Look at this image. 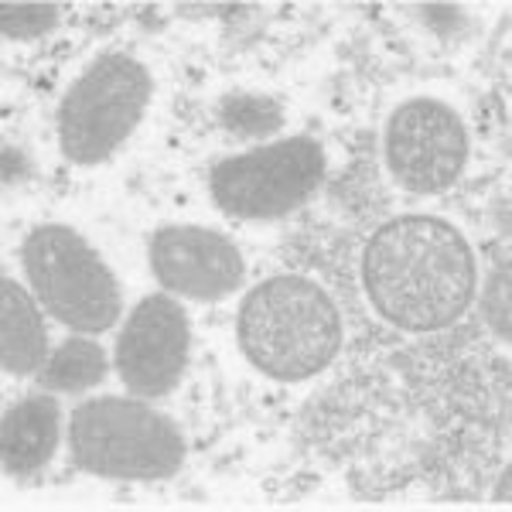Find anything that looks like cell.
<instances>
[{"label":"cell","instance_id":"cell-13","mask_svg":"<svg viewBox=\"0 0 512 512\" xmlns=\"http://www.w3.org/2000/svg\"><path fill=\"white\" fill-rule=\"evenodd\" d=\"M219 120L229 134H236L243 140H256V137H267L284 127V106L270 96L239 93V96L222 99Z\"/></svg>","mask_w":512,"mask_h":512},{"label":"cell","instance_id":"cell-5","mask_svg":"<svg viewBox=\"0 0 512 512\" xmlns=\"http://www.w3.org/2000/svg\"><path fill=\"white\" fill-rule=\"evenodd\" d=\"M151 103V76L130 55H103L72 82L59 106V147L76 164H99L130 137Z\"/></svg>","mask_w":512,"mask_h":512},{"label":"cell","instance_id":"cell-1","mask_svg":"<svg viewBox=\"0 0 512 512\" xmlns=\"http://www.w3.org/2000/svg\"><path fill=\"white\" fill-rule=\"evenodd\" d=\"M373 308L403 332H437L468 311L478 263L468 239L444 219L400 216L376 229L362 253Z\"/></svg>","mask_w":512,"mask_h":512},{"label":"cell","instance_id":"cell-10","mask_svg":"<svg viewBox=\"0 0 512 512\" xmlns=\"http://www.w3.org/2000/svg\"><path fill=\"white\" fill-rule=\"evenodd\" d=\"M62 437V407L55 396L31 393L4 414L0 431V454L7 475H31L59 448Z\"/></svg>","mask_w":512,"mask_h":512},{"label":"cell","instance_id":"cell-3","mask_svg":"<svg viewBox=\"0 0 512 512\" xmlns=\"http://www.w3.org/2000/svg\"><path fill=\"white\" fill-rule=\"evenodd\" d=\"M69 448L82 472L123 482H161L185 461V441L144 400L96 396L72 410Z\"/></svg>","mask_w":512,"mask_h":512},{"label":"cell","instance_id":"cell-12","mask_svg":"<svg viewBox=\"0 0 512 512\" xmlns=\"http://www.w3.org/2000/svg\"><path fill=\"white\" fill-rule=\"evenodd\" d=\"M103 376H106V355L93 338H69L38 369V383L45 390H59V393L89 390V386L103 383Z\"/></svg>","mask_w":512,"mask_h":512},{"label":"cell","instance_id":"cell-4","mask_svg":"<svg viewBox=\"0 0 512 512\" xmlns=\"http://www.w3.org/2000/svg\"><path fill=\"white\" fill-rule=\"evenodd\" d=\"M24 274L38 304L72 332L99 335L117 325L123 294L93 246L69 226H38L24 239Z\"/></svg>","mask_w":512,"mask_h":512},{"label":"cell","instance_id":"cell-8","mask_svg":"<svg viewBox=\"0 0 512 512\" xmlns=\"http://www.w3.org/2000/svg\"><path fill=\"white\" fill-rule=\"evenodd\" d=\"M188 362V318L178 301L151 294L130 311L117 338V369L130 393L164 396Z\"/></svg>","mask_w":512,"mask_h":512},{"label":"cell","instance_id":"cell-6","mask_svg":"<svg viewBox=\"0 0 512 512\" xmlns=\"http://www.w3.org/2000/svg\"><path fill=\"white\" fill-rule=\"evenodd\" d=\"M325 178V151L311 137L236 154L212 171V198L239 219H280L301 209Z\"/></svg>","mask_w":512,"mask_h":512},{"label":"cell","instance_id":"cell-11","mask_svg":"<svg viewBox=\"0 0 512 512\" xmlns=\"http://www.w3.org/2000/svg\"><path fill=\"white\" fill-rule=\"evenodd\" d=\"M48 359L45 321L38 304L11 277L0 280V366L14 376H31Z\"/></svg>","mask_w":512,"mask_h":512},{"label":"cell","instance_id":"cell-2","mask_svg":"<svg viewBox=\"0 0 512 512\" xmlns=\"http://www.w3.org/2000/svg\"><path fill=\"white\" fill-rule=\"evenodd\" d=\"M239 345L260 373L297 383L321 373L342 345L335 301L308 277H270L239 308Z\"/></svg>","mask_w":512,"mask_h":512},{"label":"cell","instance_id":"cell-9","mask_svg":"<svg viewBox=\"0 0 512 512\" xmlns=\"http://www.w3.org/2000/svg\"><path fill=\"white\" fill-rule=\"evenodd\" d=\"M154 277L168 291L216 301L243 284V256L229 236L202 226H164L151 236Z\"/></svg>","mask_w":512,"mask_h":512},{"label":"cell","instance_id":"cell-14","mask_svg":"<svg viewBox=\"0 0 512 512\" xmlns=\"http://www.w3.org/2000/svg\"><path fill=\"white\" fill-rule=\"evenodd\" d=\"M59 24V7L55 4H4L0 7V31L4 38L31 41Z\"/></svg>","mask_w":512,"mask_h":512},{"label":"cell","instance_id":"cell-7","mask_svg":"<svg viewBox=\"0 0 512 512\" xmlns=\"http://www.w3.org/2000/svg\"><path fill=\"white\" fill-rule=\"evenodd\" d=\"M465 161V123L448 103L420 96L396 106L386 123V164L407 192H444L458 181Z\"/></svg>","mask_w":512,"mask_h":512}]
</instances>
